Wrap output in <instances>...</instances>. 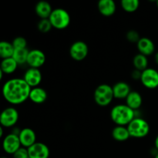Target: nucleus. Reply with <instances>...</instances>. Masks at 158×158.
<instances>
[{
    "label": "nucleus",
    "instance_id": "f03ea898",
    "mask_svg": "<svg viewBox=\"0 0 158 158\" xmlns=\"http://www.w3.org/2000/svg\"><path fill=\"white\" fill-rule=\"evenodd\" d=\"M111 120L117 126H127L134 118L135 111L126 104H118L112 108Z\"/></svg>",
    "mask_w": 158,
    "mask_h": 158
},
{
    "label": "nucleus",
    "instance_id": "6ab92c4d",
    "mask_svg": "<svg viewBox=\"0 0 158 158\" xmlns=\"http://www.w3.org/2000/svg\"><path fill=\"white\" fill-rule=\"evenodd\" d=\"M142 103L143 99L141 95L137 91H131L126 98V105L134 111L138 110L142 106Z\"/></svg>",
    "mask_w": 158,
    "mask_h": 158
},
{
    "label": "nucleus",
    "instance_id": "f704fd0d",
    "mask_svg": "<svg viewBox=\"0 0 158 158\" xmlns=\"http://www.w3.org/2000/svg\"><path fill=\"white\" fill-rule=\"evenodd\" d=\"M2 158H8V157H2Z\"/></svg>",
    "mask_w": 158,
    "mask_h": 158
},
{
    "label": "nucleus",
    "instance_id": "f257e3e1",
    "mask_svg": "<svg viewBox=\"0 0 158 158\" xmlns=\"http://www.w3.org/2000/svg\"><path fill=\"white\" fill-rule=\"evenodd\" d=\"M31 89L23 78L10 79L3 85L2 95L11 104H21L29 98Z\"/></svg>",
    "mask_w": 158,
    "mask_h": 158
},
{
    "label": "nucleus",
    "instance_id": "b1692460",
    "mask_svg": "<svg viewBox=\"0 0 158 158\" xmlns=\"http://www.w3.org/2000/svg\"><path fill=\"white\" fill-rule=\"evenodd\" d=\"M29 50L27 48L25 49H17L14 51L12 58L16 61L19 65H23L27 63L28 56H29Z\"/></svg>",
    "mask_w": 158,
    "mask_h": 158
},
{
    "label": "nucleus",
    "instance_id": "39448f33",
    "mask_svg": "<svg viewBox=\"0 0 158 158\" xmlns=\"http://www.w3.org/2000/svg\"><path fill=\"white\" fill-rule=\"evenodd\" d=\"M49 19L52 27L57 29H63L69 26L70 23V15L66 10L58 8L52 10Z\"/></svg>",
    "mask_w": 158,
    "mask_h": 158
},
{
    "label": "nucleus",
    "instance_id": "c756f323",
    "mask_svg": "<svg viewBox=\"0 0 158 158\" xmlns=\"http://www.w3.org/2000/svg\"><path fill=\"white\" fill-rule=\"evenodd\" d=\"M141 75H142V72L140 70H137V69H134V71L131 73V77L134 80H140L141 78Z\"/></svg>",
    "mask_w": 158,
    "mask_h": 158
},
{
    "label": "nucleus",
    "instance_id": "0eeeda50",
    "mask_svg": "<svg viewBox=\"0 0 158 158\" xmlns=\"http://www.w3.org/2000/svg\"><path fill=\"white\" fill-rule=\"evenodd\" d=\"M89 48L87 44L83 41H77L69 48V55L77 61H82L88 55Z\"/></svg>",
    "mask_w": 158,
    "mask_h": 158
},
{
    "label": "nucleus",
    "instance_id": "a878e982",
    "mask_svg": "<svg viewBox=\"0 0 158 158\" xmlns=\"http://www.w3.org/2000/svg\"><path fill=\"white\" fill-rule=\"evenodd\" d=\"M37 27H38L40 32H43V33H47L51 30L52 26L49 19H41L39 22Z\"/></svg>",
    "mask_w": 158,
    "mask_h": 158
},
{
    "label": "nucleus",
    "instance_id": "7c9ffc66",
    "mask_svg": "<svg viewBox=\"0 0 158 158\" xmlns=\"http://www.w3.org/2000/svg\"><path fill=\"white\" fill-rule=\"evenodd\" d=\"M154 145H155V148L157 150V151H158V135L156 137L155 140H154Z\"/></svg>",
    "mask_w": 158,
    "mask_h": 158
},
{
    "label": "nucleus",
    "instance_id": "4be33fe9",
    "mask_svg": "<svg viewBox=\"0 0 158 158\" xmlns=\"http://www.w3.org/2000/svg\"><path fill=\"white\" fill-rule=\"evenodd\" d=\"M15 51L12 43L7 41H2L0 43V57L2 60L12 57Z\"/></svg>",
    "mask_w": 158,
    "mask_h": 158
},
{
    "label": "nucleus",
    "instance_id": "9d476101",
    "mask_svg": "<svg viewBox=\"0 0 158 158\" xmlns=\"http://www.w3.org/2000/svg\"><path fill=\"white\" fill-rule=\"evenodd\" d=\"M27 149L29 158H49L50 154L47 145L41 142H36Z\"/></svg>",
    "mask_w": 158,
    "mask_h": 158
},
{
    "label": "nucleus",
    "instance_id": "473e14b6",
    "mask_svg": "<svg viewBox=\"0 0 158 158\" xmlns=\"http://www.w3.org/2000/svg\"><path fill=\"white\" fill-rule=\"evenodd\" d=\"M154 158H158V152L155 154V157H154Z\"/></svg>",
    "mask_w": 158,
    "mask_h": 158
},
{
    "label": "nucleus",
    "instance_id": "2f4dec72",
    "mask_svg": "<svg viewBox=\"0 0 158 158\" xmlns=\"http://www.w3.org/2000/svg\"><path fill=\"white\" fill-rule=\"evenodd\" d=\"M154 60H155L156 63L158 65V52L155 53V56H154Z\"/></svg>",
    "mask_w": 158,
    "mask_h": 158
},
{
    "label": "nucleus",
    "instance_id": "bb28decb",
    "mask_svg": "<svg viewBox=\"0 0 158 158\" xmlns=\"http://www.w3.org/2000/svg\"><path fill=\"white\" fill-rule=\"evenodd\" d=\"M12 45H13L15 49H25L27 48V41L24 37L18 36L15 38L12 41Z\"/></svg>",
    "mask_w": 158,
    "mask_h": 158
},
{
    "label": "nucleus",
    "instance_id": "f3484780",
    "mask_svg": "<svg viewBox=\"0 0 158 158\" xmlns=\"http://www.w3.org/2000/svg\"><path fill=\"white\" fill-rule=\"evenodd\" d=\"M52 10L53 9H52L51 5L46 1L39 2L35 6V13L40 18H41V19H49Z\"/></svg>",
    "mask_w": 158,
    "mask_h": 158
},
{
    "label": "nucleus",
    "instance_id": "f8f14e48",
    "mask_svg": "<svg viewBox=\"0 0 158 158\" xmlns=\"http://www.w3.org/2000/svg\"><path fill=\"white\" fill-rule=\"evenodd\" d=\"M20 143L22 147L25 148H29L36 143V135L34 131L31 128H23L19 131V134Z\"/></svg>",
    "mask_w": 158,
    "mask_h": 158
},
{
    "label": "nucleus",
    "instance_id": "72a5a7b5",
    "mask_svg": "<svg viewBox=\"0 0 158 158\" xmlns=\"http://www.w3.org/2000/svg\"><path fill=\"white\" fill-rule=\"evenodd\" d=\"M157 8H158V0L157 1Z\"/></svg>",
    "mask_w": 158,
    "mask_h": 158
},
{
    "label": "nucleus",
    "instance_id": "aec40b11",
    "mask_svg": "<svg viewBox=\"0 0 158 158\" xmlns=\"http://www.w3.org/2000/svg\"><path fill=\"white\" fill-rule=\"evenodd\" d=\"M19 64L16 63L12 57L11 58L4 59L2 60L1 66H0V71L6 74H11L15 71L18 67Z\"/></svg>",
    "mask_w": 158,
    "mask_h": 158
},
{
    "label": "nucleus",
    "instance_id": "7ed1b4c3",
    "mask_svg": "<svg viewBox=\"0 0 158 158\" xmlns=\"http://www.w3.org/2000/svg\"><path fill=\"white\" fill-rule=\"evenodd\" d=\"M127 127L130 136L134 138H143L150 133L149 123L144 119L140 117H135Z\"/></svg>",
    "mask_w": 158,
    "mask_h": 158
},
{
    "label": "nucleus",
    "instance_id": "9b49d317",
    "mask_svg": "<svg viewBox=\"0 0 158 158\" xmlns=\"http://www.w3.org/2000/svg\"><path fill=\"white\" fill-rule=\"evenodd\" d=\"M45 62H46V56L43 51L37 49L29 51L27 59V64L30 66V68L39 69L43 66Z\"/></svg>",
    "mask_w": 158,
    "mask_h": 158
},
{
    "label": "nucleus",
    "instance_id": "393cba45",
    "mask_svg": "<svg viewBox=\"0 0 158 158\" xmlns=\"http://www.w3.org/2000/svg\"><path fill=\"white\" fill-rule=\"evenodd\" d=\"M122 9L127 12H134L139 8L140 2L138 0H122L120 2Z\"/></svg>",
    "mask_w": 158,
    "mask_h": 158
},
{
    "label": "nucleus",
    "instance_id": "a211bd4d",
    "mask_svg": "<svg viewBox=\"0 0 158 158\" xmlns=\"http://www.w3.org/2000/svg\"><path fill=\"white\" fill-rule=\"evenodd\" d=\"M29 100L33 103L40 104L44 103L47 99V93L43 88L34 87L31 89L30 94H29Z\"/></svg>",
    "mask_w": 158,
    "mask_h": 158
},
{
    "label": "nucleus",
    "instance_id": "20e7f679",
    "mask_svg": "<svg viewBox=\"0 0 158 158\" xmlns=\"http://www.w3.org/2000/svg\"><path fill=\"white\" fill-rule=\"evenodd\" d=\"M94 97L96 103L99 106H108L114 98L113 86L108 84L99 85L94 91Z\"/></svg>",
    "mask_w": 158,
    "mask_h": 158
},
{
    "label": "nucleus",
    "instance_id": "423d86ee",
    "mask_svg": "<svg viewBox=\"0 0 158 158\" xmlns=\"http://www.w3.org/2000/svg\"><path fill=\"white\" fill-rule=\"evenodd\" d=\"M19 120V112L14 107H7L3 110L0 115V123L3 127H12Z\"/></svg>",
    "mask_w": 158,
    "mask_h": 158
},
{
    "label": "nucleus",
    "instance_id": "1a4fd4ad",
    "mask_svg": "<svg viewBox=\"0 0 158 158\" xmlns=\"http://www.w3.org/2000/svg\"><path fill=\"white\" fill-rule=\"evenodd\" d=\"M19 137L16 134H9L5 137L2 142L3 150L6 153L13 155L19 148H22Z\"/></svg>",
    "mask_w": 158,
    "mask_h": 158
},
{
    "label": "nucleus",
    "instance_id": "ddd939ff",
    "mask_svg": "<svg viewBox=\"0 0 158 158\" xmlns=\"http://www.w3.org/2000/svg\"><path fill=\"white\" fill-rule=\"evenodd\" d=\"M42 73L40 70L36 68H29L24 74L25 81L31 88L37 87L42 81Z\"/></svg>",
    "mask_w": 158,
    "mask_h": 158
},
{
    "label": "nucleus",
    "instance_id": "5701e85b",
    "mask_svg": "<svg viewBox=\"0 0 158 158\" xmlns=\"http://www.w3.org/2000/svg\"><path fill=\"white\" fill-rule=\"evenodd\" d=\"M133 64L136 69L143 72L148 68V56L140 53L137 54L133 59Z\"/></svg>",
    "mask_w": 158,
    "mask_h": 158
},
{
    "label": "nucleus",
    "instance_id": "cd10ccee",
    "mask_svg": "<svg viewBox=\"0 0 158 158\" xmlns=\"http://www.w3.org/2000/svg\"><path fill=\"white\" fill-rule=\"evenodd\" d=\"M127 40L129 42L133 43H138L139 40H140V35H139L138 32L136 30H130L128 31L127 33Z\"/></svg>",
    "mask_w": 158,
    "mask_h": 158
},
{
    "label": "nucleus",
    "instance_id": "4468645a",
    "mask_svg": "<svg viewBox=\"0 0 158 158\" xmlns=\"http://www.w3.org/2000/svg\"><path fill=\"white\" fill-rule=\"evenodd\" d=\"M137 46L140 53L143 54L146 56L152 55L155 50V45H154V42L151 39L147 38V37L140 38L138 43H137Z\"/></svg>",
    "mask_w": 158,
    "mask_h": 158
},
{
    "label": "nucleus",
    "instance_id": "6e6552de",
    "mask_svg": "<svg viewBox=\"0 0 158 158\" xmlns=\"http://www.w3.org/2000/svg\"><path fill=\"white\" fill-rule=\"evenodd\" d=\"M140 81L148 89H156L158 87V71L153 68H148L142 72Z\"/></svg>",
    "mask_w": 158,
    "mask_h": 158
},
{
    "label": "nucleus",
    "instance_id": "412c9836",
    "mask_svg": "<svg viewBox=\"0 0 158 158\" xmlns=\"http://www.w3.org/2000/svg\"><path fill=\"white\" fill-rule=\"evenodd\" d=\"M112 137L117 141H125L131 137L127 127L124 126H117L113 129Z\"/></svg>",
    "mask_w": 158,
    "mask_h": 158
},
{
    "label": "nucleus",
    "instance_id": "2eb2a0df",
    "mask_svg": "<svg viewBox=\"0 0 158 158\" xmlns=\"http://www.w3.org/2000/svg\"><path fill=\"white\" fill-rule=\"evenodd\" d=\"M98 10L104 16H111L117 9V6L114 0H100L97 5Z\"/></svg>",
    "mask_w": 158,
    "mask_h": 158
},
{
    "label": "nucleus",
    "instance_id": "c85d7f7f",
    "mask_svg": "<svg viewBox=\"0 0 158 158\" xmlns=\"http://www.w3.org/2000/svg\"><path fill=\"white\" fill-rule=\"evenodd\" d=\"M13 158H29L28 149L22 147L13 154Z\"/></svg>",
    "mask_w": 158,
    "mask_h": 158
},
{
    "label": "nucleus",
    "instance_id": "dca6fc26",
    "mask_svg": "<svg viewBox=\"0 0 158 158\" xmlns=\"http://www.w3.org/2000/svg\"><path fill=\"white\" fill-rule=\"evenodd\" d=\"M114 98L116 99H126L130 93L131 92V86L125 82H118L113 86Z\"/></svg>",
    "mask_w": 158,
    "mask_h": 158
}]
</instances>
